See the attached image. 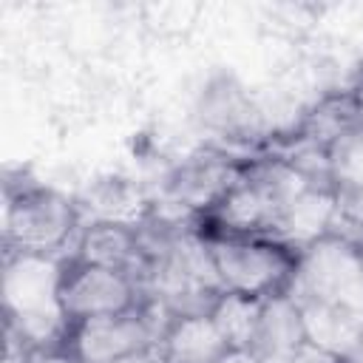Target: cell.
<instances>
[{"instance_id":"cell-1","label":"cell","mask_w":363,"mask_h":363,"mask_svg":"<svg viewBox=\"0 0 363 363\" xmlns=\"http://www.w3.org/2000/svg\"><path fill=\"white\" fill-rule=\"evenodd\" d=\"M65 272L62 255L17 252L3 255V318L31 352L65 346L71 323L60 303V284Z\"/></svg>"},{"instance_id":"cell-2","label":"cell","mask_w":363,"mask_h":363,"mask_svg":"<svg viewBox=\"0 0 363 363\" xmlns=\"http://www.w3.org/2000/svg\"><path fill=\"white\" fill-rule=\"evenodd\" d=\"M309 184L284 156H264L241 164L238 182L230 193L201 218L216 233L267 235L272 238L284 210Z\"/></svg>"},{"instance_id":"cell-3","label":"cell","mask_w":363,"mask_h":363,"mask_svg":"<svg viewBox=\"0 0 363 363\" xmlns=\"http://www.w3.org/2000/svg\"><path fill=\"white\" fill-rule=\"evenodd\" d=\"M224 292L269 298L286 292L295 275L298 252L267 235H233L204 230Z\"/></svg>"},{"instance_id":"cell-4","label":"cell","mask_w":363,"mask_h":363,"mask_svg":"<svg viewBox=\"0 0 363 363\" xmlns=\"http://www.w3.org/2000/svg\"><path fill=\"white\" fill-rule=\"evenodd\" d=\"M79 224L77 204L40 184L14 187L6 182L3 193V247L17 252L60 255Z\"/></svg>"},{"instance_id":"cell-5","label":"cell","mask_w":363,"mask_h":363,"mask_svg":"<svg viewBox=\"0 0 363 363\" xmlns=\"http://www.w3.org/2000/svg\"><path fill=\"white\" fill-rule=\"evenodd\" d=\"M286 292L363 312V250L337 235L318 238L298 252Z\"/></svg>"},{"instance_id":"cell-6","label":"cell","mask_w":363,"mask_h":363,"mask_svg":"<svg viewBox=\"0 0 363 363\" xmlns=\"http://www.w3.org/2000/svg\"><path fill=\"white\" fill-rule=\"evenodd\" d=\"M60 303L68 323H82L91 318L122 315L142 303V292L125 272L96 267L88 261L65 258V272L60 284Z\"/></svg>"},{"instance_id":"cell-7","label":"cell","mask_w":363,"mask_h":363,"mask_svg":"<svg viewBox=\"0 0 363 363\" xmlns=\"http://www.w3.org/2000/svg\"><path fill=\"white\" fill-rule=\"evenodd\" d=\"M159 337L162 332L139 303L136 309L122 315H105L74 323L68 335V346L85 363H116L156 349Z\"/></svg>"},{"instance_id":"cell-8","label":"cell","mask_w":363,"mask_h":363,"mask_svg":"<svg viewBox=\"0 0 363 363\" xmlns=\"http://www.w3.org/2000/svg\"><path fill=\"white\" fill-rule=\"evenodd\" d=\"M241 164L210 150L184 159L164 182V204L187 218H204L238 182Z\"/></svg>"},{"instance_id":"cell-9","label":"cell","mask_w":363,"mask_h":363,"mask_svg":"<svg viewBox=\"0 0 363 363\" xmlns=\"http://www.w3.org/2000/svg\"><path fill=\"white\" fill-rule=\"evenodd\" d=\"M306 332L298 303L289 292L264 298L261 315L247 346L252 363H295L306 349Z\"/></svg>"},{"instance_id":"cell-10","label":"cell","mask_w":363,"mask_h":363,"mask_svg":"<svg viewBox=\"0 0 363 363\" xmlns=\"http://www.w3.org/2000/svg\"><path fill=\"white\" fill-rule=\"evenodd\" d=\"M74 255L79 261L125 272L128 278L136 281L139 292H142V281L150 269V261L145 258V252L139 247L136 227L125 224V221H102L99 218V221L82 227Z\"/></svg>"},{"instance_id":"cell-11","label":"cell","mask_w":363,"mask_h":363,"mask_svg":"<svg viewBox=\"0 0 363 363\" xmlns=\"http://www.w3.org/2000/svg\"><path fill=\"white\" fill-rule=\"evenodd\" d=\"M292 301L301 309L306 343L335 360L354 363L363 332V312L337 303H323L315 298H292Z\"/></svg>"},{"instance_id":"cell-12","label":"cell","mask_w":363,"mask_h":363,"mask_svg":"<svg viewBox=\"0 0 363 363\" xmlns=\"http://www.w3.org/2000/svg\"><path fill=\"white\" fill-rule=\"evenodd\" d=\"M156 352L162 363H224L233 349L210 315H179L162 332Z\"/></svg>"},{"instance_id":"cell-13","label":"cell","mask_w":363,"mask_h":363,"mask_svg":"<svg viewBox=\"0 0 363 363\" xmlns=\"http://www.w3.org/2000/svg\"><path fill=\"white\" fill-rule=\"evenodd\" d=\"M335 218V193L332 187H306L301 196L289 201L284 210L272 238L301 252L303 247L315 244L318 238L329 235Z\"/></svg>"},{"instance_id":"cell-14","label":"cell","mask_w":363,"mask_h":363,"mask_svg":"<svg viewBox=\"0 0 363 363\" xmlns=\"http://www.w3.org/2000/svg\"><path fill=\"white\" fill-rule=\"evenodd\" d=\"M363 122L360 105L354 91H346L340 96H326L318 108H312V113H306L298 139L306 145H318V147H329L335 139H340L346 130H352L354 125Z\"/></svg>"},{"instance_id":"cell-15","label":"cell","mask_w":363,"mask_h":363,"mask_svg":"<svg viewBox=\"0 0 363 363\" xmlns=\"http://www.w3.org/2000/svg\"><path fill=\"white\" fill-rule=\"evenodd\" d=\"M196 113L201 125L213 130L235 133L250 122V99L230 77H218L201 91Z\"/></svg>"},{"instance_id":"cell-16","label":"cell","mask_w":363,"mask_h":363,"mask_svg":"<svg viewBox=\"0 0 363 363\" xmlns=\"http://www.w3.org/2000/svg\"><path fill=\"white\" fill-rule=\"evenodd\" d=\"M261 303H264V298H247V295H235V292H221L216 298L210 318L233 352H247L255 323H258V315H261Z\"/></svg>"},{"instance_id":"cell-17","label":"cell","mask_w":363,"mask_h":363,"mask_svg":"<svg viewBox=\"0 0 363 363\" xmlns=\"http://www.w3.org/2000/svg\"><path fill=\"white\" fill-rule=\"evenodd\" d=\"M332 187L335 184H354L363 187V122L346 130L326 147Z\"/></svg>"},{"instance_id":"cell-18","label":"cell","mask_w":363,"mask_h":363,"mask_svg":"<svg viewBox=\"0 0 363 363\" xmlns=\"http://www.w3.org/2000/svg\"><path fill=\"white\" fill-rule=\"evenodd\" d=\"M26 363H85V360L65 343V346H51V349H34Z\"/></svg>"},{"instance_id":"cell-19","label":"cell","mask_w":363,"mask_h":363,"mask_svg":"<svg viewBox=\"0 0 363 363\" xmlns=\"http://www.w3.org/2000/svg\"><path fill=\"white\" fill-rule=\"evenodd\" d=\"M295 363H343V360H335V357H329V354H323V352H318V349L306 346V349H303V354H301Z\"/></svg>"},{"instance_id":"cell-20","label":"cell","mask_w":363,"mask_h":363,"mask_svg":"<svg viewBox=\"0 0 363 363\" xmlns=\"http://www.w3.org/2000/svg\"><path fill=\"white\" fill-rule=\"evenodd\" d=\"M116 363H162V357H159L156 349H150L145 354H133V357H125V360H116Z\"/></svg>"},{"instance_id":"cell-21","label":"cell","mask_w":363,"mask_h":363,"mask_svg":"<svg viewBox=\"0 0 363 363\" xmlns=\"http://www.w3.org/2000/svg\"><path fill=\"white\" fill-rule=\"evenodd\" d=\"M354 96H357V105H360V113H363V85L354 88Z\"/></svg>"},{"instance_id":"cell-22","label":"cell","mask_w":363,"mask_h":363,"mask_svg":"<svg viewBox=\"0 0 363 363\" xmlns=\"http://www.w3.org/2000/svg\"><path fill=\"white\" fill-rule=\"evenodd\" d=\"M354 363H363V332H360V346H357V357H354Z\"/></svg>"},{"instance_id":"cell-23","label":"cell","mask_w":363,"mask_h":363,"mask_svg":"<svg viewBox=\"0 0 363 363\" xmlns=\"http://www.w3.org/2000/svg\"><path fill=\"white\" fill-rule=\"evenodd\" d=\"M343 363H346V360H343Z\"/></svg>"}]
</instances>
